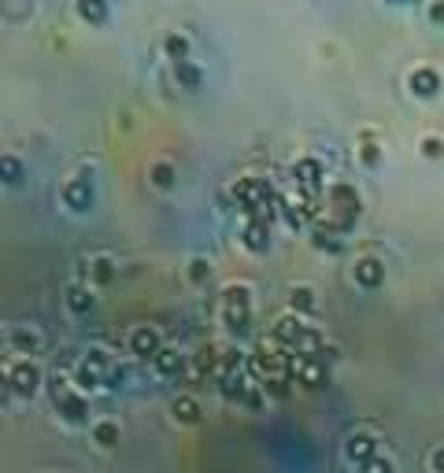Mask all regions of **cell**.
Returning a JSON list of instances; mask_svg holds the SVG:
<instances>
[{
    "instance_id": "6da1fadb",
    "label": "cell",
    "mask_w": 444,
    "mask_h": 473,
    "mask_svg": "<svg viewBox=\"0 0 444 473\" xmlns=\"http://www.w3.org/2000/svg\"><path fill=\"white\" fill-rule=\"evenodd\" d=\"M52 400H56L60 414H63V418H71V422H82V418L89 414L85 400L78 396V392H71V388H67V381H63V377H56V381H52Z\"/></svg>"
},
{
    "instance_id": "7a4b0ae2",
    "label": "cell",
    "mask_w": 444,
    "mask_h": 473,
    "mask_svg": "<svg viewBox=\"0 0 444 473\" xmlns=\"http://www.w3.org/2000/svg\"><path fill=\"white\" fill-rule=\"evenodd\" d=\"M330 200H333V211H337V230H348L352 226V218L359 215V200H356V192H352L348 185H337L330 192Z\"/></svg>"
},
{
    "instance_id": "3957f363",
    "label": "cell",
    "mask_w": 444,
    "mask_h": 473,
    "mask_svg": "<svg viewBox=\"0 0 444 473\" xmlns=\"http://www.w3.org/2000/svg\"><path fill=\"white\" fill-rule=\"evenodd\" d=\"M408 85H411V93L415 97H437V89H440V74L433 67H415L411 78H408Z\"/></svg>"
},
{
    "instance_id": "277c9868",
    "label": "cell",
    "mask_w": 444,
    "mask_h": 473,
    "mask_svg": "<svg viewBox=\"0 0 444 473\" xmlns=\"http://www.w3.org/2000/svg\"><path fill=\"white\" fill-rule=\"evenodd\" d=\"M356 281L363 285V288H377L385 281V267H382V259H374V255H363L359 262H356Z\"/></svg>"
},
{
    "instance_id": "5b68a950",
    "label": "cell",
    "mask_w": 444,
    "mask_h": 473,
    "mask_svg": "<svg viewBox=\"0 0 444 473\" xmlns=\"http://www.w3.org/2000/svg\"><path fill=\"white\" fill-rule=\"evenodd\" d=\"M63 200H67V207H74V211H85V207L93 204V189H89L85 178H74L63 185Z\"/></svg>"
},
{
    "instance_id": "8992f818",
    "label": "cell",
    "mask_w": 444,
    "mask_h": 473,
    "mask_svg": "<svg viewBox=\"0 0 444 473\" xmlns=\"http://www.w3.org/2000/svg\"><path fill=\"white\" fill-rule=\"evenodd\" d=\"M11 385H15V392H22V396H30V392H37V385H41V374H37V366L19 362L15 370H11Z\"/></svg>"
},
{
    "instance_id": "52a82bcc",
    "label": "cell",
    "mask_w": 444,
    "mask_h": 473,
    "mask_svg": "<svg viewBox=\"0 0 444 473\" xmlns=\"http://www.w3.org/2000/svg\"><path fill=\"white\" fill-rule=\"evenodd\" d=\"M130 348H134L137 355H145V359H155V355L163 351L160 333H155V330H137V333H134V340H130Z\"/></svg>"
},
{
    "instance_id": "ba28073f",
    "label": "cell",
    "mask_w": 444,
    "mask_h": 473,
    "mask_svg": "<svg viewBox=\"0 0 444 473\" xmlns=\"http://www.w3.org/2000/svg\"><path fill=\"white\" fill-rule=\"evenodd\" d=\"M244 244L252 248V252H267L270 248V236H267V218H252L244 226Z\"/></svg>"
},
{
    "instance_id": "9c48e42d",
    "label": "cell",
    "mask_w": 444,
    "mask_h": 473,
    "mask_svg": "<svg viewBox=\"0 0 444 473\" xmlns=\"http://www.w3.org/2000/svg\"><path fill=\"white\" fill-rule=\"evenodd\" d=\"M296 181L304 189H319V181H322V163L319 160H300L296 163Z\"/></svg>"
},
{
    "instance_id": "30bf717a",
    "label": "cell",
    "mask_w": 444,
    "mask_h": 473,
    "mask_svg": "<svg viewBox=\"0 0 444 473\" xmlns=\"http://www.w3.org/2000/svg\"><path fill=\"white\" fill-rule=\"evenodd\" d=\"M74 11L85 22H104L108 19V0H74Z\"/></svg>"
},
{
    "instance_id": "8fae6325",
    "label": "cell",
    "mask_w": 444,
    "mask_h": 473,
    "mask_svg": "<svg viewBox=\"0 0 444 473\" xmlns=\"http://www.w3.org/2000/svg\"><path fill=\"white\" fill-rule=\"evenodd\" d=\"M155 370H160L163 377H178L181 374V355L174 348H163L160 355H155Z\"/></svg>"
},
{
    "instance_id": "7c38bea8",
    "label": "cell",
    "mask_w": 444,
    "mask_h": 473,
    "mask_svg": "<svg viewBox=\"0 0 444 473\" xmlns=\"http://www.w3.org/2000/svg\"><path fill=\"white\" fill-rule=\"evenodd\" d=\"M222 307H252V292H248V285H226V288H222Z\"/></svg>"
},
{
    "instance_id": "4fadbf2b",
    "label": "cell",
    "mask_w": 444,
    "mask_h": 473,
    "mask_svg": "<svg viewBox=\"0 0 444 473\" xmlns=\"http://www.w3.org/2000/svg\"><path fill=\"white\" fill-rule=\"evenodd\" d=\"M174 78L186 89H197L200 85V78H204V71L197 67V63H189V59H181V63H174Z\"/></svg>"
},
{
    "instance_id": "5bb4252c",
    "label": "cell",
    "mask_w": 444,
    "mask_h": 473,
    "mask_svg": "<svg viewBox=\"0 0 444 473\" xmlns=\"http://www.w3.org/2000/svg\"><path fill=\"white\" fill-rule=\"evenodd\" d=\"M222 314H226V325L233 333H244L252 322V307H222Z\"/></svg>"
},
{
    "instance_id": "9a60e30c",
    "label": "cell",
    "mask_w": 444,
    "mask_h": 473,
    "mask_svg": "<svg viewBox=\"0 0 444 473\" xmlns=\"http://www.w3.org/2000/svg\"><path fill=\"white\" fill-rule=\"evenodd\" d=\"M163 52H167L174 63H181V59H189V41H186L181 34H167V37H163Z\"/></svg>"
},
{
    "instance_id": "2e32d148",
    "label": "cell",
    "mask_w": 444,
    "mask_h": 473,
    "mask_svg": "<svg viewBox=\"0 0 444 473\" xmlns=\"http://www.w3.org/2000/svg\"><path fill=\"white\" fill-rule=\"evenodd\" d=\"M67 307L78 311V314H85V311H93V296H89V288L82 285H74L71 292H67Z\"/></svg>"
},
{
    "instance_id": "e0dca14e",
    "label": "cell",
    "mask_w": 444,
    "mask_h": 473,
    "mask_svg": "<svg viewBox=\"0 0 444 473\" xmlns=\"http://www.w3.org/2000/svg\"><path fill=\"white\" fill-rule=\"evenodd\" d=\"M348 455H352V458H359V463H367V458L374 455V440L367 437V432L352 437V444H348Z\"/></svg>"
},
{
    "instance_id": "ac0fdd59",
    "label": "cell",
    "mask_w": 444,
    "mask_h": 473,
    "mask_svg": "<svg viewBox=\"0 0 444 473\" xmlns=\"http://www.w3.org/2000/svg\"><path fill=\"white\" fill-rule=\"evenodd\" d=\"M300 377H304L307 385H322V381H326V370H322L315 359H300Z\"/></svg>"
},
{
    "instance_id": "d6986e66",
    "label": "cell",
    "mask_w": 444,
    "mask_h": 473,
    "mask_svg": "<svg viewBox=\"0 0 444 473\" xmlns=\"http://www.w3.org/2000/svg\"><path fill=\"white\" fill-rule=\"evenodd\" d=\"M152 185L171 189V185H174V167H171V163H155V167H152Z\"/></svg>"
},
{
    "instance_id": "ffe728a7",
    "label": "cell",
    "mask_w": 444,
    "mask_h": 473,
    "mask_svg": "<svg viewBox=\"0 0 444 473\" xmlns=\"http://www.w3.org/2000/svg\"><path fill=\"white\" fill-rule=\"evenodd\" d=\"M289 304H293V311H311L315 307V292H311V288H293Z\"/></svg>"
},
{
    "instance_id": "44dd1931",
    "label": "cell",
    "mask_w": 444,
    "mask_h": 473,
    "mask_svg": "<svg viewBox=\"0 0 444 473\" xmlns=\"http://www.w3.org/2000/svg\"><path fill=\"white\" fill-rule=\"evenodd\" d=\"M111 278H115L111 259H104V255H100V259H93V281H97V285H108Z\"/></svg>"
},
{
    "instance_id": "7402d4cb",
    "label": "cell",
    "mask_w": 444,
    "mask_h": 473,
    "mask_svg": "<svg viewBox=\"0 0 444 473\" xmlns=\"http://www.w3.org/2000/svg\"><path fill=\"white\" fill-rule=\"evenodd\" d=\"M359 160H363V163H367V167H377V160H382V148H377V141H374V137H370V141H367V137H363Z\"/></svg>"
},
{
    "instance_id": "603a6c76",
    "label": "cell",
    "mask_w": 444,
    "mask_h": 473,
    "mask_svg": "<svg viewBox=\"0 0 444 473\" xmlns=\"http://www.w3.org/2000/svg\"><path fill=\"white\" fill-rule=\"evenodd\" d=\"M174 414L181 418V422H197V418H200V407L193 403V400H178V403H174Z\"/></svg>"
},
{
    "instance_id": "cb8c5ba5",
    "label": "cell",
    "mask_w": 444,
    "mask_h": 473,
    "mask_svg": "<svg viewBox=\"0 0 444 473\" xmlns=\"http://www.w3.org/2000/svg\"><path fill=\"white\" fill-rule=\"evenodd\" d=\"M11 344H15L19 351H37V348H41V344H37V337L26 333V330H15V333H11Z\"/></svg>"
},
{
    "instance_id": "d4e9b609",
    "label": "cell",
    "mask_w": 444,
    "mask_h": 473,
    "mask_svg": "<svg viewBox=\"0 0 444 473\" xmlns=\"http://www.w3.org/2000/svg\"><path fill=\"white\" fill-rule=\"evenodd\" d=\"M4 181H8V185H11V181H22V167L11 160V155L4 160Z\"/></svg>"
},
{
    "instance_id": "484cf974",
    "label": "cell",
    "mask_w": 444,
    "mask_h": 473,
    "mask_svg": "<svg viewBox=\"0 0 444 473\" xmlns=\"http://www.w3.org/2000/svg\"><path fill=\"white\" fill-rule=\"evenodd\" d=\"M422 152H426V155H433V160H437V155L444 152V141H440V137H426V141H422Z\"/></svg>"
},
{
    "instance_id": "4316f807",
    "label": "cell",
    "mask_w": 444,
    "mask_h": 473,
    "mask_svg": "<svg viewBox=\"0 0 444 473\" xmlns=\"http://www.w3.org/2000/svg\"><path fill=\"white\" fill-rule=\"evenodd\" d=\"M115 432H119V429H115L111 422H104V425H97V440L100 444H115Z\"/></svg>"
},
{
    "instance_id": "83f0119b",
    "label": "cell",
    "mask_w": 444,
    "mask_h": 473,
    "mask_svg": "<svg viewBox=\"0 0 444 473\" xmlns=\"http://www.w3.org/2000/svg\"><path fill=\"white\" fill-rule=\"evenodd\" d=\"M363 473H389V463H382V458H367V463H363Z\"/></svg>"
},
{
    "instance_id": "f1b7e54d",
    "label": "cell",
    "mask_w": 444,
    "mask_h": 473,
    "mask_svg": "<svg viewBox=\"0 0 444 473\" xmlns=\"http://www.w3.org/2000/svg\"><path fill=\"white\" fill-rule=\"evenodd\" d=\"M189 278H193V281H204V278H207V262H204V259H197V262L189 267Z\"/></svg>"
},
{
    "instance_id": "f546056e",
    "label": "cell",
    "mask_w": 444,
    "mask_h": 473,
    "mask_svg": "<svg viewBox=\"0 0 444 473\" xmlns=\"http://www.w3.org/2000/svg\"><path fill=\"white\" fill-rule=\"evenodd\" d=\"M429 15H433L437 22H444V0H437V4H433V8H429Z\"/></svg>"
},
{
    "instance_id": "4dcf8cb0",
    "label": "cell",
    "mask_w": 444,
    "mask_h": 473,
    "mask_svg": "<svg viewBox=\"0 0 444 473\" xmlns=\"http://www.w3.org/2000/svg\"><path fill=\"white\" fill-rule=\"evenodd\" d=\"M437 470H440V473H444V448H440V451H437Z\"/></svg>"
}]
</instances>
